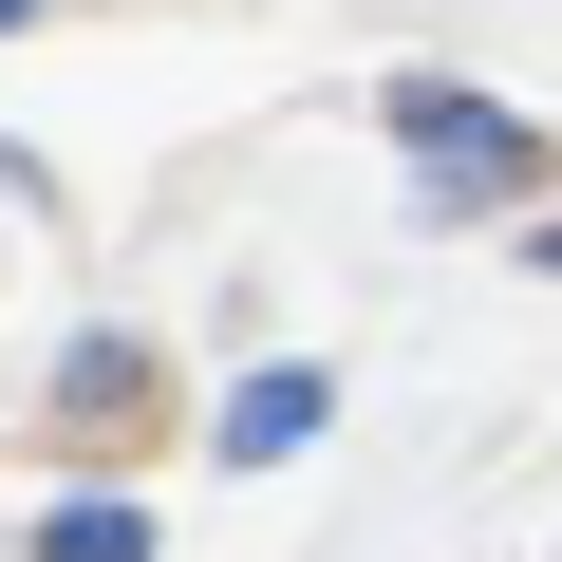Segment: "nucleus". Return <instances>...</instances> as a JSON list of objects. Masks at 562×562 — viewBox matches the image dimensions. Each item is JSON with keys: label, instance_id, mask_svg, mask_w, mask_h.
Instances as JSON below:
<instances>
[{"label": "nucleus", "instance_id": "obj_5", "mask_svg": "<svg viewBox=\"0 0 562 562\" xmlns=\"http://www.w3.org/2000/svg\"><path fill=\"white\" fill-rule=\"evenodd\" d=\"M543 281H562V225H543Z\"/></svg>", "mask_w": 562, "mask_h": 562}, {"label": "nucleus", "instance_id": "obj_1", "mask_svg": "<svg viewBox=\"0 0 562 562\" xmlns=\"http://www.w3.org/2000/svg\"><path fill=\"white\" fill-rule=\"evenodd\" d=\"M394 150L431 169V206H506V188L543 169V132L487 113V94H450V76H394Z\"/></svg>", "mask_w": 562, "mask_h": 562}, {"label": "nucleus", "instance_id": "obj_6", "mask_svg": "<svg viewBox=\"0 0 562 562\" xmlns=\"http://www.w3.org/2000/svg\"><path fill=\"white\" fill-rule=\"evenodd\" d=\"M0 20H38V0H0Z\"/></svg>", "mask_w": 562, "mask_h": 562}, {"label": "nucleus", "instance_id": "obj_4", "mask_svg": "<svg viewBox=\"0 0 562 562\" xmlns=\"http://www.w3.org/2000/svg\"><path fill=\"white\" fill-rule=\"evenodd\" d=\"M57 394H76V413H113V431H132V413H150V357H132V338H94V357H76V375H57Z\"/></svg>", "mask_w": 562, "mask_h": 562}, {"label": "nucleus", "instance_id": "obj_2", "mask_svg": "<svg viewBox=\"0 0 562 562\" xmlns=\"http://www.w3.org/2000/svg\"><path fill=\"white\" fill-rule=\"evenodd\" d=\"M319 413H338V394H319L301 357H281V375H244V394H225V469H281V450H319Z\"/></svg>", "mask_w": 562, "mask_h": 562}, {"label": "nucleus", "instance_id": "obj_3", "mask_svg": "<svg viewBox=\"0 0 562 562\" xmlns=\"http://www.w3.org/2000/svg\"><path fill=\"white\" fill-rule=\"evenodd\" d=\"M38 562H150V506H57Z\"/></svg>", "mask_w": 562, "mask_h": 562}]
</instances>
